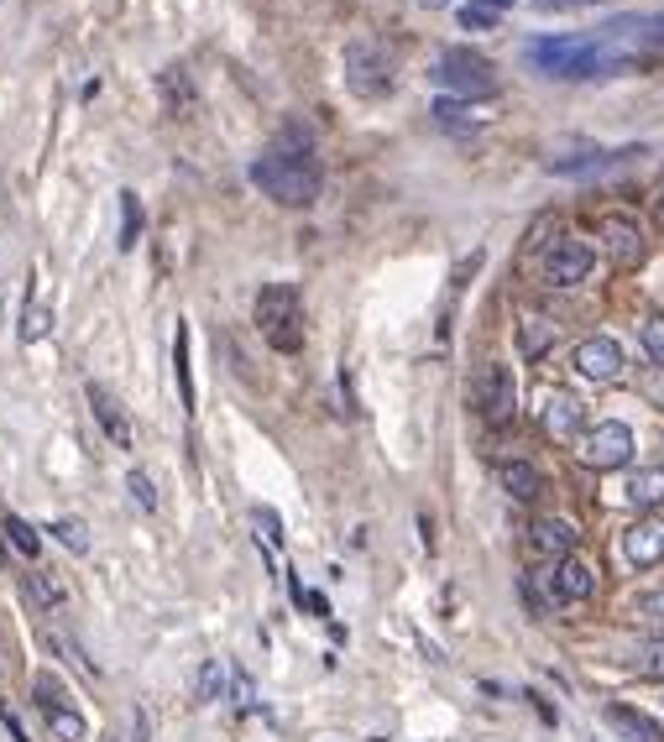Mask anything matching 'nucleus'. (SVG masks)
<instances>
[{
	"instance_id": "nucleus-26",
	"label": "nucleus",
	"mask_w": 664,
	"mask_h": 742,
	"mask_svg": "<svg viewBox=\"0 0 664 742\" xmlns=\"http://www.w3.org/2000/svg\"><path fill=\"white\" fill-rule=\"evenodd\" d=\"M220 695H225V669H220V659H210V664L199 669V690H194V701H199V706H215Z\"/></svg>"
},
{
	"instance_id": "nucleus-19",
	"label": "nucleus",
	"mask_w": 664,
	"mask_h": 742,
	"mask_svg": "<svg viewBox=\"0 0 664 742\" xmlns=\"http://www.w3.org/2000/svg\"><path fill=\"white\" fill-rule=\"evenodd\" d=\"M173 377H178V403L183 413H194V371H189V324L178 319V335H173Z\"/></svg>"
},
{
	"instance_id": "nucleus-6",
	"label": "nucleus",
	"mask_w": 664,
	"mask_h": 742,
	"mask_svg": "<svg viewBox=\"0 0 664 742\" xmlns=\"http://www.w3.org/2000/svg\"><path fill=\"white\" fill-rule=\"evenodd\" d=\"M471 403H476V413L492 424V429H502L513 419V408H518V387H513V371L502 366V361H487L482 371L471 377Z\"/></svg>"
},
{
	"instance_id": "nucleus-39",
	"label": "nucleus",
	"mask_w": 664,
	"mask_h": 742,
	"mask_svg": "<svg viewBox=\"0 0 664 742\" xmlns=\"http://www.w3.org/2000/svg\"><path fill=\"white\" fill-rule=\"evenodd\" d=\"M581 6H607V0H534V11H581Z\"/></svg>"
},
{
	"instance_id": "nucleus-22",
	"label": "nucleus",
	"mask_w": 664,
	"mask_h": 742,
	"mask_svg": "<svg viewBox=\"0 0 664 742\" xmlns=\"http://www.w3.org/2000/svg\"><path fill=\"white\" fill-rule=\"evenodd\" d=\"M42 722H48V732H53L58 742H84V737H89V727H84V716H79L74 706L42 711Z\"/></svg>"
},
{
	"instance_id": "nucleus-14",
	"label": "nucleus",
	"mask_w": 664,
	"mask_h": 742,
	"mask_svg": "<svg viewBox=\"0 0 664 742\" xmlns=\"http://www.w3.org/2000/svg\"><path fill=\"white\" fill-rule=\"evenodd\" d=\"M89 413H95L100 429L110 434V445H116V450H131V419H126V408L110 398L105 387H95V382H89Z\"/></svg>"
},
{
	"instance_id": "nucleus-1",
	"label": "nucleus",
	"mask_w": 664,
	"mask_h": 742,
	"mask_svg": "<svg viewBox=\"0 0 664 742\" xmlns=\"http://www.w3.org/2000/svg\"><path fill=\"white\" fill-rule=\"evenodd\" d=\"M251 183H257L267 199H278V204H314L319 189H325V168L314 162L309 136L299 126H288L278 136V147L251 162Z\"/></svg>"
},
{
	"instance_id": "nucleus-43",
	"label": "nucleus",
	"mask_w": 664,
	"mask_h": 742,
	"mask_svg": "<svg viewBox=\"0 0 664 742\" xmlns=\"http://www.w3.org/2000/svg\"><path fill=\"white\" fill-rule=\"evenodd\" d=\"M476 6H492L497 11V6H508V0H476Z\"/></svg>"
},
{
	"instance_id": "nucleus-12",
	"label": "nucleus",
	"mask_w": 664,
	"mask_h": 742,
	"mask_svg": "<svg viewBox=\"0 0 664 742\" xmlns=\"http://www.w3.org/2000/svg\"><path fill=\"white\" fill-rule=\"evenodd\" d=\"M633 152H644V147H623V152L581 147V152H570V157H549V173H560V178H586V173H602V168H612V162H628Z\"/></svg>"
},
{
	"instance_id": "nucleus-7",
	"label": "nucleus",
	"mask_w": 664,
	"mask_h": 742,
	"mask_svg": "<svg viewBox=\"0 0 664 742\" xmlns=\"http://www.w3.org/2000/svg\"><path fill=\"white\" fill-rule=\"evenodd\" d=\"M581 460H586L591 471H617V466H628V460H633V429L617 424V419L586 429V434H581Z\"/></svg>"
},
{
	"instance_id": "nucleus-41",
	"label": "nucleus",
	"mask_w": 664,
	"mask_h": 742,
	"mask_svg": "<svg viewBox=\"0 0 664 742\" xmlns=\"http://www.w3.org/2000/svg\"><path fill=\"white\" fill-rule=\"evenodd\" d=\"M0 722H6V732H11L16 742H32L27 732H21V722H16V716H11V706H6V701H0Z\"/></svg>"
},
{
	"instance_id": "nucleus-34",
	"label": "nucleus",
	"mask_w": 664,
	"mask_h": 742,
	"mask_svg": "<svg viewBox=\"0 0 664 742\" xmlns=\"http://www.w3.org/2000/svg\"><path fill=\"white\" fill-rule=\"evenodd\" d=\"M163 95H168V110H178V105L194 100V89H189V79H183V74H163Z\"/></svg>"
},
{
	"instance_id": "nucleus-27",
	"label": "nucleus",
	"mask_w": 664,
	"mask_h": 742,
	"mask_svg": "<svg viewBox=\"0 0 664 742\" xmlns=\"http://www.w3.org/2000/svg\"><path fill=\"white\" fill-rule=\"evenodd\" d=\"M0 533H6V539L16 544V554H21V560H37V533H32V523H21V518L11 513L6 523H0Z\"/></svg>"
},
{
	"instance_id": "nucleus-10",
	"label": "nucleus",
	"mask_w": 664,
	"mask_h": 742,
	"mask_svg": "<svg viewBox=\"0 0 664 742\" xmlns=\"http://www.w3.org/2000/svg\"><path fill=\"white\" fill-rule=\"evenodd\" d=\"M623 345H617L612 335H591V340H581L576 345V371L586 382H617L623 377Z\"/></svg>"
},
{
	"instance_id": "nucleus-13",
	"label": "nucleus",
	"mask_w": 664,
	"mask_h": 742,
	"mask_svg": "<svg viewBox=\"0 0 664 742\" xmlns=\"http://www.w3.org/2000/svg\"><path fill=\"white\" fill-rule=\"evenodd\" d=\"M602 236H607V257L617 267H638V262H644V236H638V225L628 215H612L602 225Z\"/></svg>"
},
{
	"instance_id": "nucleus-5",
	"label": "nucleus",
	"mask_w": 664,
	"mask_h": 742,
	"mask_svg": "<svg viewBox=\"0 0 664 742\" xmlns=\"http://www.w3.org/2000/svg\"><path fill=\"white\" fill-rule=\"evenodd\" d=\"M346 84L356 89L361 100H382L393 89V53L372 37L346 42Z\"/></svg>"
},
{
	"instance_id": "nucleus-37",
	"label": "nucleus",
	"mask_w": 664,
	"mask_h": 742,
	"mask_svg": "<svg viewBox=\"0 0 664 742\" xmlns=\"http://www.w3.org/2000/svg\"><path fill=\"white\" fill-rule=\"evenodd\" d=\"M126 486H131V497H136V502H142L147 513H152V507H157V492H152V476H147V471H131V476H126Z\"/></svg>"
},
{
	"instance_id": "nucleus-4",
	"label": "nucleus",
	"mask_w": 664,
	"mask_h": 742,
	"mask_svg": "<svg viewBox=\"0 0 664 742\" xmlns=\"http://www.w3.org/2000/svg\"><path fill=\"white\" fill-rule=\"evenodd\" d=\"M434 79H440L455 100H487V95H497L492 63H487L482 53H471V48H450V53H440V68H434Z\"/></svg>"
},
{
	"instance_id": "nucleus-28",
	"label": "nucleus",
	"mask_w": 664,
	"mask_h": 742,
	"mask_svg": "<svg viewBox=\"0 0 664 742\" xmlns=\"http://www.w3.org/2000/svg\"><path fill=\"white\" fill-rule=\"evenodd\" d=\"M638 622H644L649 633H659V638H664V586H659V591H649V596H638Z\"/></svg>"
},
{
	"instance_id": "nucleus-11",
	"label": "nucleus",
	"mask_w": 664,
	"mask_h": 742,
	"mask_svg": "<svg viewBox=\"0 0 664 742\" xmlns=\"http://www.w3.org/2000/svg\"><path fill=\"white\" fill-rule=\"evenodd\" d=\"M570 549H576V528H570L565 518H539L529 528V554L534 560H570Z\"/></svg>"
},
{
	"instance_id": "nucleus-36",
	"label": "nucleus",
	"mask_w": 664,
	"mask_h": 742,
	"mask_svg": "<svg viewBox=\"0 0 664 742\" xmlns=\"http://www.w3.org/2000/svg\"><path fill=\"white\" fill-rule=\"evenodd\" d=\"M42 335H48V309H42V304H27V324H21V340H42Z\"/></svg>"
},
{
	"instance_id": "nucleus-38",
	"label": "nucleus",
	"mask_w": 664,
	"mask_h": 742,
	"mask_svg": "<svg viewBox=\"0 0 664 742\" xmlns=\"http://www.w3.org/2000/svg\"><path fill=\"white\" fill-rule=\"evenodd\" d=\"M644 345H649V356H654V361H664V314L644 324Z\"/></svg>"
},
{
	"instance_id": "nucleus-9",
	"label": "nucleus",
	"mask_w": 664,
	"mask_h": 742,
	"mask_svg": "<svg viewBox=\"0 0 664 742\" xmlns=\"http://www.w3.org/2000/svg\"><path fill=\"white\" fill-rule=\"evenodd\" d=\"M591 591H597V575H591V565L586 560H555L544 570V601L549 607H576V601H586Z\"/></svg>"
},
{
	"instance_id": "nucleus-35",
	"label": "nucleus",
	"mask_w": 664,
	"mask_h": 742,
	"mask_svg": "<svg viewBox=\"0 0 664 742\" xmlns=\"http://www.w3.org/2000/svg\"><path fill=\"white\" fill-rule=\"evenodd\" d=\"M251 518H257V533H262V539H267L272 549L283 544V523H278V513H272V507H257Z\"/></svg>"
},
{
	"instance_id": "nucleus-8",
	"label": "nucleus",
	"mask_w": 664,
	"mask_h": 742,
	"mask_svg": "<svg viewBox=\"0 0 664 742\" xmlns=\"http://www.w3.org/2000/svg\"><path fill=\"white\" fill-rule=\"evenodd\" d=\"M591 267H597V251H591L586 241H576V236H560L544 251V283L549 288H576V283L591 277Z\"/></svg>"
},
{
	"instance_id": "nucleus-15",
	"label": "nucleus",
	"mask_w": 664,
	"mask_h": 742,
	"mask_svg": "<svg viewBox=\"0 0 664 742\" xmlns=\"http://www.w3.org/2000/svg\"><path fill=\"white\" fill-rule=\"evenodd\" d=\"M623 554L633 565H659L664 560V523L659 518H644L623 533Z\"/></svg>"
},
{
	"instance_id": "nucleus-24",
	"label": "nucleus",
	"mask_w": 664,
	"mask_h": 742,
	"mask_svg": "<svg viewBox=\"0 0 664 742\" xmlns=\"http://www.w3.org/2000/svg\"><path fill=\"white\" fill-rule=\"evenodd\" d=\"M32 701H37V711H58V706H68V690H63V680H53L42 669V675H32Z\"/></svg>"
},
{
	"instance_id": "nucleus-29",
	"label": "nucleus",
	"mask_w": 664,
	"mask_h": 742,
	"mask_svg": "<svg viewBox=\"0 0 664 742\" xmlns=\"http://www.w3.org/2000/svg\"><path fill=\"white\" fill-rule=\"evenodd\" d=\"M53 539H58V544H68L74 554H89V533H84V523H79V518H58V523H53Z\"/></svg>"
},
{
	"instance_id": "nucleus-32",
	"label": "nucleus",
	"mask_w": 664,
	"mask_h": 742,
	"mask_svg": "<svg viewBox=\"0 0 664 742\" xmlns=\"http://www.w3.org/2000/svg\"><path fill=\"white\" fill-rule=\"evenodd\" d=\"M461 27L492 32V27H497V11H492V6H476V0H471V6H461Z\"/></svg>"
},
{
	"instance_id": "nucleus-20",
	"label": "nucleus",
	"mask_w": 664,
	"mask_h": 742,
	"mask_svg": "<svg viewBox=\"0 0 664 742\" xmlns=\"http://www.w3.org/2000/svg\"><path fill=\"white\" fill-rule=\"evenodd\" d=\"M21 581H27V596L37 601L42 612H53V607H63V601H68V591H63V581H58L53 570H37V565H32Z\"/></svg>"
},
{
	"instance_id": "nucleus-2",
	"label": "nucleus",
	"mask_w": 664,
	"mask_h": 742,
	"mask_svg": "<svg viewBox=\"0 0 664 742\" xmlns=\"http://www.w3.org/2000/svg\"><path fill=\"white\" fill-rule=\"evenodd\" d=\"M529 58L555 79H602L638 63L633 53H617L612 37H539L529 42Z\"/></svg>"
},
{
	"instance_id": "nucleus-40",
	"label": "nucleus",
	"mask_w": 664,
	"mask_h": 742,
	"mask_svg": "<svg viewBox=\"0 0 664 742\" xmlns=\"http://www.w3.org/2000/svg\"><path fill=\"white\" fill-rule=\"evenodd\" d=\"M299 607H309L314 617H330V601L319 596V591H304V601H299Z\"/></svg>"
},
{
	"instance_id": "nucleus-21",
	"label": "nucleus",
	"mask_w": 664,
	"mask_h": 742,
	"mask_svg": "<svg viewBox=\"0 0 664 742\" xmlns=\"http://www.w3.org/2000/svg\"><path fill=\"white\" fill-rule=\"evenodd\" d=\"M628 502H633V507H659V502H664V466L633 471V481H628Z\"/></svg>"
},
{
	"instance_id": "nucleus-23",
	"label": "nucleus",
	"mask_w": 664,
	"mask_h": 742,
	"mask_svg": "<svg viewBox=\"0 0 664 742\" xmlns=\"http://www.w3.org/2000/svg\"><path fill=\"white\" fill-rule=\"evenodd\" d=\"M136 241H142V204H136V194L126 189V194H121V236H116V246L131 251Z\"/></svg>"
},
{
	"instance_id": "nucleus-30",
	"label": "nucleus",
	"mask_w": 664,
	"mask_h": 742,
	"mask_svg": "<svg viewBox=\"0 0 664 742\" xmlns=\"http://www.w3.org/2000/svg\"><path fill=\"white\" fill-rule=\"evenodd\" d=\"M638 669H644L649 680H664V638H654V643L638 648Z\"/></svg>"
},
{
	"instance_id": "nucleus-18",
	"label": "nucleus",
	"mask_w": 664,
	"mask_h": 742,
	"mask_svg": "<svg viewBox=\"0 0 664 742\" xmlns=\"http://www.w3.org/2000/svg\"><path fill=\"white\" fill-rule=\"evenodd\" d=\"M497 481L513 502H539V492H544V476L529 466V460H508V466L497 471Z\"/></svg>"
},
{
	"instance_id": "nucleus-44",
	"label": "nucleus",
	"mask_w": 664,
	"mask_h": 742,
	"mask_svg": "<svg viewBox=\"0 0 664 742\" xmlns=\"http://www.w3.org/2000/svg\"><path fill=\"white\" fill-rule=\"evenodd\" d=\"M105 742H131V737H121V732H110V737H105Z\"/></svg>"
},
{
	"instance_id": "nucleus-42",
	"label": "nucleus",
	"mask_w": 664,
	"mask_h": 742,
	"mask_svg": "<svg viewBox=\"0 0 664 742\" xmlns=\"http://www.w3.org/2000/svg\"><path fill=\"white\" fill-rule=\"evenodd\" d=\"M654 220L664 225V194H659V204H654Z\"/></svg>"
},
{
	"instance_id": "nucleus-3",
	"label": "nucleus",
	"mask_w": 664,
	"mask_h": 742,
	"mask_svg": "<svg viewBox=\"0 0 664 742\" xmlns=\"http://www.w3.org/2000/svg\"><path fill=\"white\" fill-rule=\"evenodd\" d=\"M257 330L272 351L283 356H299L304 351V304H299V288L288 283H267L257 293Z\"/></svg>"
},
{
	"instance_id": "nucleus-17",
	"label": "nucleus",
	"mask_w": 664,
	"mask_h": 742,
	"mask_svg": "<svg viewBox=\"0 0 664 742\" xmlns=\"http://www.w3.org/2000/svg\"><path fill=\"white\" fill-rule=\"evenodd\" d=\"M602 716H607V727H612V732H623L628 742H664V732H659V722H654V716L633 711V706H617V701H612Z\"/></svg>"
},
{
	"instance_id": "nucleus-33",
	"label": "nucleus",
	"mask_w": 664,
	"mask_h": 742,
	"mask_svg": "<svg viewBox=\"0 0 664 742\" xmlns=\"http://www.w3.org/2000/svg\"><path fill=\"white\" fill-rule=\"evenodd\" d=\"M518 340H523V351H529V356H544V345L555 340V335H549L539 319H523V335H518Z\"/></svg>"
},
{
	"instance_id": "nucleus-16",
	"label": "nucleus",
	"mask_w": 664,
	"mask_h": 742,
	"mask_svg": "<svg viewBox=\"0 0 664 742\" xmlns=\"http://www.w3.org/2000/svg\"><path fill=\"white\" fill-rule=\"evenodd\" d=\"M581 398L576 392H549V403H544V429L555 434V439H576L581 434Z\"/></svg>"
},
{
	"instance_id": "nucleus-31",
	"label": "nucleus",
	"mask_w": 664,
	"mask_h": 742,
	"mask_svg": "<svg viewBox=\"0 0 664 742\" xmlns=\"http://www.w3.org/2000/svg\"><path fill=\"white\" fill-rule=\"evenodd\" d=\"M466 110H471V100H434V121L440 126H466Z\"/></svg>"
},
{
	"instance_id": "nucleus-25",
	"label": "nucleus",
	"mask_w": 664,
	"mask_h": 742,
	"mask_svg": "<svg viewBox=\"0 0 664 742\" xmlns=\"http://www.w3.org/2000/svg\"><path fill=\"white\" fill-rule=\"evenodd\" d=\"M42 638H48V643L58 648V654H63L68 664H74V669H79V675H89V680H95V664H89V659L79 654V643H74V638H68L63 628H53V622H48V628H42Z\"/></svg>"
}]
</instances>
